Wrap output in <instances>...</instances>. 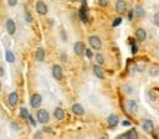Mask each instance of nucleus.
Returning <instances> with one entry per match:
<instances>
[{
	"mask_svg": "<svg viewBox=\"0 0 159 139\" xmlns=\"http://www.w3.org/2000/svg\"><path fill=\"white\" fill-rule=\"evenodd\" d=\"M36 117H37V122H40L41 124L47 123V122H49V119H50V114H49V112H47L46 109H40V110H37Z\"/></svg>",
	"mask_w": 159,
	"mask_h": 139,
	"instance_id": "1",
	"label": "nucleus"
},
{
	"mask_svg": "<svg viewBox=\"0 0 159 139\" xmlns=\"http://www.w3.org/2000/svg\"><path fill=\"white\" fill-rule=\"evenodd\" d=\"M88 41H89V45H91L92 48H95V50H100L102 46V41L98 36H89Z\"/></svg>",
	"mask_w": 159,
	"mask_h": 139,
	"instance_id": "2",
	"label": "nucleus"
},
{
	"mask_svg": "<svg viewBox=\"0 0 159 139\" xmlns=\"http://www.w3.org/2000/svg\"><path fill=\"white\" fill-rule=\"evenodd\" d=\"M73 50H75V53L77 55V56H81V55H84L86 52L85 45H84V42H81V41H77V42L75 44Z\"/></svg>",
	"mask_w": 159,
	"mask_h": 139,
	"instance_id": "3",
	"label": "nucleus"
},
{
	"mask_svg": "<svg viewBox=\"0 0 159 139\" xmlns=\"http://www.w3.org/2000/svg\"><path fill=\"white\" fill-rule=\"evenodd\" d=\"M52 76H53V78H55V80H57V81H60V80L62 78L64 73H62V68H61V66L55 65V66L52 67Z\"/></svg>",
	"mask_w": 159,
	"mask_h": 139,
	"instance_id": "4",
	"label": "nucleus"
},
{
	"mask_svg": "<svg viewBox=\"0 0 159 139\" xmlns=\"http://www.w3.org/2000/svg\"><path fill=\"white\" fill-rule=\"evenodd\" d=\"M41 102H42V97H41L39 93L32 94V97H31V107H32V108H37V107H40Z\"/></svg>",
	"mask_w": 159,
	"mask_h": 139,
	"instance_id": "5",
	"label": "nucleus"
},
{
	"mask_svg": "<svg viewBox=\"0 0 159 139\" xmlns=\"http://www.w3.org/2000/svg\"><path fill=\"white\" fill-rule=\"evenodd\" d=\"M36 11L40 14V15H46L47 14V5L44 1L39 0V1L36 3Z\"/></svg>",
	"mask_w": 159,
	"mask_h": 139,
	"instance_id": "6",
	"label": "nucleus"
},
{
	"mask_svg": "<svg viewBox=\"0 0 159 139\" xmlns=\"http://www.w3.org/2000/svg\"><path fill=\"white\" fill-rule=\"evenodd\" d=\"M78 16L80 19L82 20L84 23H87V9H86V0L82 1V8L80 9V12H78Z\"/></svg>",
	"mask_w": 159,
	"mask_h": 139,
	"instance_id": "7",
	"label": "nucleus"
},
{
	"mask_svg": "<svg viewBox=\"0 0 159 139\" xmlns=\"http://www.w3.org/2000/svg\"><path fill=\"white\" fill-rule=\"evenodd\" d=\"M127 9V4L124 0H117L116 1V11L119 12V14H123Z\"/></svg>",
	"mask_w": 159,
	"mask_h": 139,
	"instance_id": "8",
	"label": "nucleus"
},
{
	"mask_svg": "<svg viewBox=\"0 0 159 139\" xmlns=\"http://www.w3.org/2000/svg\"><path fill=\"white\" fill-rule=\"evenodd\" d=\"M6 30L10 35H12L16 30V26H15V23H14L12 19H8L6 20Z\"/></svg>",
	"mask_w": 159,
	"mask_h": 139,
	"instance_id": "9",
	"label": "nucleus"
},
{
	"mask_svg": "<svg viewBox=\"0 0 159 139\" xmlns=\"http://www.w3.org/2000/svg\"><path fill=\"white\" fill-rule=\"evenodd\" d=\"M72 112L75 114H77V116H82L85 113V109H84V107H82L80 103H75L72 106Z\"/></svg>",
	"mask_w": 159,
	"mask_h": 139,
	"instance_id": "10",
	"label": "nucleus"
},
{
	"mask_svg": "<svg viewBox=\"0 0 159 139\" xmlns=\"http://www.w3.org/2000/svg\"><path fill=\"white\" fill-rule=\"evenodd\" d=\"M143 129L146 130L147 133H152V132H153V129H154L153 122H152V121H149V119L144 121V122H143Z\"/></svg>",
	"mask_w": 159,
	"mask_h": 139,
	"instance_id": "11",
	"label": "nucleus"
},
{
	"mask_svg": "<svg viewBox=\"0 0 159 139\" xmlns=\"http://www.w3.org/2000/svg\"><path fill=\"white\" fill-rule=\"evenodd\" d=\"M35 59L40 62H42L45 60V51H44V48L42 47H39L36 52H35Z\"/></svg>",
	"mask_w": 159,
	"mask_h": 139,
	"instance_id": "12",
	"label": "nucleus"
},
{
	"mask_svg": "<svg viewBox=\"0 0 159 139\" xmlns=\"http://www.w3.org/2000/svg\"><path fill=\"white\" fill-rule=\"evenodd\" d=\"M53 116H55V118H56L57 121H62V119L65 118V112H64V109L60 108V107H57L56 109H55Z\"/></svg>",
	"mask_w": 159,
	"mask_h": 139,
	"instance_id": "13",
	"label": "nucleus"
},
{
	"mask_svg": "<svg viewBox=\"0 0 159 139\" xmlns=\"http://www.w3.org/2000/svg\"><path fill=\"white\" fill-rule=\"evenodd\" d=\"M136 36H137L138 40L143 41V40H146V37H147V32H146V30H144V29L139 27V29L136 30Z\"/></svg>",
	"mask_w": 159,
	"mask_h": 139,
	"instance_id": "14",
	"label": "nucleus"
},
{
	"mask_svg": "<svg viewBox=\"0 0 159 139\" xmlns=\"http://www.w3.org/2000/svg\"><path fill=\"white\" fill-rule=\"evenodd\" d=\"M18 99H19V96H18V93H16V92H11V93L9 94V104H10L11 107L16 106Z\"/></svg>",
	"mask_w": 159,
	"mask_h": 139,
	"instance_id": "15",
	"label": "nucleus"
},
{
	"mask_svg": "<svg viewBox=\"0 0 159 139\" xmlns=\"http://www.w3.org/2000/svg\"><path fill=\"white\" fill-rule=\"evenodd\" d=\"M118 117H117L116 114H111L109 117H108V119H107V122H108V124H109V127H116L117 124H118Z\"/></svg>",
	"mask_w": 159,
	"mask_h": 139,
	"instance_id": "16",
	"label": "nucleus"
},
{
	"mask_svg": "<svg viewBox=\"0 0 159 139\" xmlns=\"http://www.w3.org/2000/svg\"><path fill=\"white\" fill-rule=\"evenodd\" d=\"M93 72H95V75L97 76L100 80H103V78H105V73H103V71H102V68L100 67V65H96V66L93 67Z\"/></svg>",
	"mask_w": 159,
	"mask_h": 139,
	"instance_id": "17",
	"label": "nucleus"
},
{
	"mask_svg": "<svg viewBox=\"0 0 159 139\" xmlns=\"http://www.w3.org/2000/svg\"><path fill=\"white\" fill-rule=\"evenodd\" d=\"M127 107H128V109L130 110V112H133V113H136L137 110H138L137 103H136L134 101H132V99H129V101L127 102Z\"/></svg>",
	"mask_w": 159,
	"mask_h": 139,
	"instance_id": "18",
	"label": "nucleus"
},
{
	"mask_svg": "<svg viewBox=\"0 0 159 139\" xmlns=\"http://www.w3.org/2000/svg\"><path fill=\"white\" fill-rule=\"evenodd\" d=\"M5 59H6V61H8L9 64H12V62L15 61V56H14V53L10 50H6L5 51Z\"/></svg>",
	"mask_w": 159,
	"mask_h": 139,
	"instance_id": "19",
	"label": "nucleus"
},
{
	"mask_svg": "<svg viewBox=\"0 0 159 139\" xmlns=\"http://www.w3.org/2000/svg\"><path fill=\"white\" fill-rule=\"evenodd\" d=\"M20 116H21L23 118H24V119H27V121H29L30 119V118H31V116H30V113L29 112H27V109L26 108H20Z\"/></svg>",
	"mask_w": 159,
	"mask_h": 139,
	"instance_id": "20",
	"label": "nucleus"
},
{
	"mask_svg": "<svg viewBox=\"0 0 159 139\" xmlns=\"http://www.w3.org/2000/svg\"><path fill=\"white\" fill-rule=\"evenodd\" d=\"M134 14L138 18H143L144 15H146V12H144V10L141 8V6H137V8L134 9Z\"/></svg>",
	"mask_w": 159,
	"mask_h": 139,
	"instance_id": "21",
	"label": "nucleus"
},
{
	"mask_svg": "<svg viewBox=\"0 0 159 139\" xmlns=\"http://www.w3.org/2000/svg\"><path fill=\"white\" fill-rule=\"evenodd\" d=\"M128 135H129V139H138V133L136 129H130L128 132Z\"/></svg>",
	"mask_w": 159,
	"mask_h": 139,
	"instance_id": "22",
	"label": "nucleus"
},
{
	"mask_svg": "<svg viewBox=\"0 0 159 139\" xmlns=\"http://www.w3.org/2000/svg\"><path fill=\"white\" fill-rule=\"evenodd\" d=\"M96 61H97L98 65H103V64H105V57H103V55H101V53L96 55Z\"/></svg>",
	"mask_w": 159,
	"mask_h": 139,
	"instance_id": "23",
	"label": "nucleus"
},
{
	"mask_svg": "<svg viewBox=\"0 0 159 139\" xmlns=\"http://www.w3.org/2000/svg\"><path fill=\"white\" fill-rule=\"evenodd\" d=\"M85 53H86V57L89 59V60H91V59L93 57V53H92V51L89 50V48H86V52H85Z\"/></svg>",
	"mask_w": 159,
	"mask_h": 139,
	"instance_id": "24",
	"label": "nucleus"
},
{
	"mask_svg": "<svg viewBox=\"0 0 159 139\" xmlns=\"http://www.w3.org/2000/svg\"><path fill=\"white\" fill-rule=\"evenodd\" d=\"M153 19H154V24H155L157 26H159V11L154 14V18H153Z\"/></svg>",
	"mask_w": 159,
	"mask_h": 139,
	"instance_id": "25",
	"label": "nucleus"
},
{
	"mask_svg": "<svg viewBox=\"0 0 159 139\" xmlns=\"http://www.w3.org/2000/svg\"><path fill=\"white\" fill-rule=\"evenodd\" d=\"M149 73H150L152 76H157V75H158V68H157V67H153V68H150Z\"/></svg>",
	"mask_w": 159,
	"mask_h": 139,
	"instance_id": "26",
	"label": "nucleus"
},
{
	"mask_svg": "<svg viewBox=\"0 0 159 139\" xmlns=\"http://www.w3.org/2000/svg\"><path fill=\"white\" fill-rule=\"evenodd\" d=\"M121 23H122V18L119 16V18H117V19L114 20V21H113V24H112V25H113V26H117V25H119Z\"/></svg>",
	"mask_w": 159,
	"mask_h": 139,
	"instance_id": "27",
	"label": "nucleus"
},
{
	"mask_svg": "<svg viewBox=\"0 0 159 139\" xmlns=\"http://www.w3.org/2000/svg\"><path fill=\"white\" fill-rule=\"evenodd\" d=\"M148 94L150 96V99H152V101H155V98H157V96H155V93H154L153 91H149V92H148Z\"/></svg>",
	"mask_w": 159,
	"mask_h": 139,
	"instance_id": "28",
	"label": "nucleus"
},
{
	"mask_svg": "<svg viewBox=\"0 0 159 139\" xmlns=\"http://www.w3.org/2000/svg\"><path fill=\"white\" fill-rule=\"evenodd\" d=\"M98 4H100L101 6H107L108 0H98Z\"/></svg>",
	"mask_w": 159,
	"mask_h": 139,
	"instance_id": "29",
	"label": "nucleus"
},
{
	"mask_svg": "<svg viewBox=\"0 0 159 139\" xmlns=\"http://www.w3.org/2000/svg\"><path fill=\"white\" fill-rule=\"evenodd\" d=\"M8 4H9L10 6H15V5L18 4V0H8Z\"/></svg>",
	"mask_w": 159,
	"mask_h": 139,
	"instance_id": "30",
	"label": "nucleus"
},
{
	"mask_svg": "<svg viewBox=\"0 0 159 139\" xmlns=\"http://www.w3.org/2000/svg\"><path fill=\"white\" fill-rule=\"evenodd\" d=\"M118 139H129V135H128V133H124V134H121L118 137Z\"/></svg>",
	"mask_w": 159,
	"mask_h": 139,
	"instance_id": "31",
	"label": "nucleus"
},
{
	"mask_svg": "<svg viewBox=\"0 0 159 139\" xmlns=\"http://www.w3.org/2000/svg\"><path fill=\"white\" fill-rule=\"evenodd\" d=\"M26 21L27 23H31L32 21V16L30 15V14H26Z\"/></svg>",
	"mask_w": 159,
	"mask_h": 139,
	"instance_id": "32",
	"label": "nucleus"
},
{
	"mask_svg": "<svg viewBox=\"0 0 159 139\" xmlns=\"http://www.w3.org/2000/svg\"><path fill=\"white\" fill-rule=\"evenodd\" d=\"M130 44H132V52H133V53H136V52H137V46H136V44L133 42V41H132Z\"/></svg>",
	"mask_w": 159,
	"mask_h": 139,
	"instance_id": "33",
	"label": "nucleus"
},
{
	"mask_svg": "<svg viewBox=\"0 0 159 139\" xmlns=\"http://www.w3.org/2000/svg\"><path fill=\"white\" fill-rule=\"evenodd\" d=\"M133 14H134V10H130V11L128 12V19H129V20H132V18H133Z\"/></svg>",
	"mask_w": 159,
	"mask_h": 139,
	"instance_id": "34",
	"label": "nucleus"
},
{
	"mask_svg": "<svg viewBox=\"0 0 159 139\" xmlns=\"http://www.w3.org/2000/svg\"><path fill=\"white\" fill-rule=\"evenodd\" d=\"M35 139H42V134H41L40 132H37V133L35 134Z\"/></svg>",
	"mask_w": 159,
	"mask_h": 139,
	"instance_id": "35",
	"label": "nucleus"
},
{
	"mask_svg": "<svg viewBox=\"0 0 159 139\" xmlns=\"http://www.w3.org/2000/svg\"><path fill=\"white\" fill-rule=\"evenodd\" d=\"M61 57H62V59H61L62 61L66 62V55H65V53H62V55H61Z\"/></svg>",
	"mask_w": 159,
	"mask_h": 139,
	"instance_id": "36",
	"label": "nucleus"
},
{
	"mask_svg": "<svg viewBox=\"0 0 159 139\" xmlns=\"http://www.w3.org/2000/svg\"><path fill=\"white\" fill-rule=\"evenodd\" d=\"M129 124H130V123H129L128 121H124V122H123V126H129Z\"/></svg>",
	"mask_w": 159,
	"mask_h": 139,
	"instance_id": "37",
	"label": "nucleus"
},
{
	"mask_svg": "<svg viewBox=\"0 0 159 139\" xmlns=\"http://www.w3.org/2000/svg\"><path fill=\"white\" fill-rule=\"evenodd\" d=\"M0 73H1V76L4 75V68L3 67H0Z\"/></svg>",
	"mask_w": 159,
	"mask_h": 139,
	"instance_id": "38",
	"label": "nucleus"
},
{
	"mask_svg": "<svg viewBox=\"0 0 159 139\" xmlns=\"http://www.w3.org/2000/svg\"><path fill=\"white\" fill-rule=\"evenodd\" d=\"M12 127H14V129H18V126H16V123H12Z\"/></svg>",
	"mask_w": 159,
	"mask_h": 139,
	"instance_id": "39",
	"label": "nucleus"
},
{
	"mask_svg": "<svg viewBox=\"0 0 159 139\" xmlns=\"http://www.w3.org/2000/svg\"><path fill=\"white\" fill-rule=\"evenodd\" d=\"M44 130H45V132H50V128H49V127H45Z\"/></svg>",
	"mask_w": 159,
	"mask_h": 139,
	"instance_id": "40",
	"label": "nucleus"
},
{
	"mask_svg": "<svg viewBox=\"0 0 159 139\" xmlns=\"http://www.w3.org/2000/svg\"><path fill=\"white\" fill-rule=\"evenodd\" d=\"M157 137L159 138V127H158V129H157Z\"/></svg>",
	"mask_w": 159,
	"mask_h": 139,
	"instance_id": "41",
	"label": "nucleus"
},
{
	"mask_svg": "<svg viewBox=\"0 0 159 139\" xmlns=\"http://www.w3.org/2000/svg\"><path fill=\"white\" fill-rule=\"evenodd\" d=\"M68 1H71V3H75V1H77V0H68Z\"/></svg>",
	"mask_w": 159,
	"mask_h": 139,
	"instance_id": "42",
	"label": "nucleus"
},
{
	"mask_svg": "<svg viewBox=\"0 0 159 139\" xmlns=\"http://www.w3.org/2000/svg\"><path fill=\"white\" fill-rule=\"evenodd\" d=\"M100 139H107V138H106V137H101Z\"/></svg>",
	"mask_w": 159,
	"mask_h": 139,
	"instance_id": "43",
	"label": "nucleus"
}]
</instances>
